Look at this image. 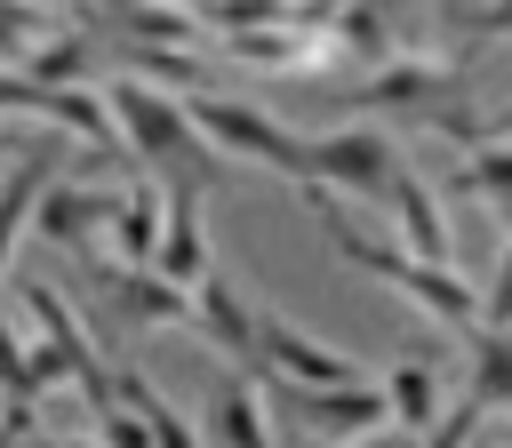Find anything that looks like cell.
I'll return each instance as SVG.
<instances>
[{
	"label": "cell",
	"mask_w": 512,
	"mask_h": 448,
	"mask_svg": "<svg viewBox=\"0 0 512 448\" xmlns=\"http://www.w3.org/2000/svg\"><path fill=\"white\" fill-rule=\"evenodd\" d=\"M480 144H512V104H504V112H488V128H480Z\"/></svg>",
	"instance_id": "d4e9b609"
},
{
	"label": "cell",
	"mask_w": 512,
	"mask_h": 448,
	"mask_svg": "<svg viewBox=\"0 0 512 448\" xmlns=\"http://www.w3.org/2000/svg\"><path fill=\"white\" fill-rule=\"evenodd\" d=\"M112 240H120V256L128 264H152L160 256V224H168V192H152V184H128L120 200H112Z\"/></svg>",
	"instance_id": "2e32d148"
},
{
	"label": "cell",
	"mask_w": 512,
	"mask_h": 448,
	"mask_svg": "<svg viewBox=\"0 0 512 448\" xmlns=\"http://www.w3.org/2000/svg\"><path fill=\"white\" fill-rule=\"evenodd\" d=\"M48 152H24V168L0 184V272H8V248L24 240V224H32V208H40V192H48Z\"/></svg>",
	"instance_id": "ac0fdd59"
},
{
	"label": "cell",
	"mask_w": 512,
	"mask_h": 448,
	"mask_svg": "<svg viewBox=\"0 0 512 448\" xmlns=\"http://www.w3.org/2000/svg\"><path fill=\"white\" fill-rule=\"evenodd\" d=\"M112 120H120V144H128V160H144L160 184H216V144L192 128V112H184V96H168V88H152V80H120L112 88Z\"/></svg>",
	"instance_id": "7a4b0ae2"
},
{
	"label": "cell",
	"mask_w": 512,
	"mask_h": 448,
	"mask_svg": "<svg viewBox=\"0 0 512 448\" xmlns=\"http://www.w3.org/2000/svg\"><path fill=\"white\" fill-rule=\"evenodd\" d=\"M88 416H96V432H104V448H160V440H152V424H144V416H136V408L120 400V392H112L104 408H88Z\"/></svg>",
	"instance_id": "44dd1931"
},
{
	"label": "cell",
	"mask_w": 512,
	"mask_h": 448,
	"mask_svg": "<svg viewBox=\"0 0 512 448\" xmlns=\"http://www.w3.org/2000/svg\"><path fill=\"white\" fill-rule=\"evenodd\" d=\"M192 328H200L224 360H240V368L256 376V304L240 296V280H232L224 264H208V272L192 280Z\"/></svg>",
	"instance_id": "52a82bcc"
},
{
	"label": "cell",
	"mask_w": 512,
	"mask_h": 448,
	"mask_svg": "<svg viewBox=\"0 0 512 448\" xmlns=\"http://www.w3.org/2000/svg\"><path fill=\"white\" fill-rule=\"evenodd\" d=\"M480 424H488V408H480V400H472V392L456 384V400H448V408L432 416L424 448H472V440H480Z\"/></svg>",
	"instance_id": "d6986e66"
},
{
	"label": "cell",
	"mask_w": 512,
	"mask_h": 448,
	"mask_svg": "<svg viewBox=\"0 0 512 448\" xmlns=\"http://www.w3.org/2000/svg\"><path fill=\"white\" fill-rule=\"evenodd\" d=\"M264 384V400L280 408V416H296L304 432H320V440H352V432H368V424H392V408H384V384H288V376H256Z\"/></svg>",
	"instance_id": "8992f818"
},
{
	"label": "cell",
	"mask_w": 512,
	"mask_h": 448,
	"mask_svg": "<svg viewBox=\"0 0 512 448\" xmlns=\"http://www.w3.org/2000/svg\"><path fill=\"white\" fill-rule=\"evenodd\" d=\"M456 344H464V392L488 416H512V328L504 320H472Z\"/></svg>",
	"instance_id": "30bf717a"
},
{
	"label": "cell",
	"mask_w": 512,
	"mask_h": 448,
	"mask_svg": "<svg viewBox=\"0 0 512 448\" xmlns=\"http://www.w3.org/2000/svg\"><path fill=\"white\" fill-rule=\"evenodd\" d=\"M304 8V24H320V16H336V8H352V0H296Z\"/></svg>",
	"instance_id": "484cf974"
},
{
	"label": "cell",
	"mask_w": 512,
	"mask_h": 448,
	"mask_svg": "<svg viewBox=\"0 0 512 448\" xmlns=\"http://www.w3.org/2000/svg\"><path fill=\"white\" fill-rule=\"evenodd\" d=\"M384 216H392V232H400V248H408V256L456 264V256H448V208H440V192H432L416 168H400V176H392V192H384Z\"/></svg>",
	"instance_id": "ba28073f"
},
{
	"label": "cell",
	"mask_w": 512,
	"mask_h": 448,
	"mask_svg": "<svg viewBox=\"0 0 512 448\" xmlns=\"http://www.w3.org/2000/svg\"><path fill=\"white\" fill-rule=\"evenodd\" d=\"M272 400L256 392V376H216L208 392V448H272Z\"/></svg>",
	"instance_id": "8fae6325"
},
{
	"label": "cell",
	"mask_w": 512,
	"mask_h": 448,
	"mask_svg": "<svg viewBox=\"0 0 512 448\" xmlns=\"http://www.w3.org/2000/svg\"><path fill=\"white\" fill-rule=\"evenodd\" d=\"M184 112H192V128H200L224 160H256V168H272V176H296V184H304V136H296L288 120H272V112H256L248 96H224V88L184 96Z\"/></svg>",
	"instance_id": "277c9868"
},
{
	"label": "cell",
	"mask_w": 512,
	"mask_h": 448,
	"mask_svg": "<svg viewBox=\"0 0 512 448\" xmlns=\"http://www.w3.org/2000/svg\"><path fill=\"white\" fill-rule=\"evenodd\" d=\"M168 192V224H160V272L176 280V288H192L216 256H208V224H200V184H160Z\"/></svg>",
	"instance_id": "9c48e42d"
},
{
	"label": "cell",
	"mask_w": 512,
	"mask_h": 448,
	"mask_svg": "<svg viewBox=\"0 0 512 448\" xmlns=\"http://www.w3.org/2000/svg\"><path fill=\"white\" fill-rule=\"evenodd\" d=\"M496 16H512V0H488V8H464V16H456V24H464V32H488V24H496Z\"/></svg>",
	"instance_id": "cb8c5ba5"
},
{
	"label": "cell",
	"mask_w": 512,
	"mask_h": 448,
	"mask_svg": "<svg viewBox=\"0 0 512 448\" xmlns=\"http://www.w3.org/2000/svg\"><path fill=\"white\" fill-rule=\"evenodd\" d=\"M464 200H480V208H496V216H512V144H464V160H456V176H448Z\"/></svg>",
	"instance_id": "e0dca14e"
},
{
	"label": "cell",
	"mask_w": 512,
	"mask_h": 448,
	"mask_svg": "<svg viewBox=\"0 0 512 448\" xmlns=\"http://www.w3.org/2000/svg\"><path fill=\"white\" fill-rule=\"evenodd\" d=\"M112 392H120V400L152 424V440H160V448H208V440L192 432V416H184V408H176V400H168L144 368H128V360H120V368H112Z\"/></svg>",
	"instance_id": "9a60e30c"
},
{
	"label": "cell",
	"mask_w": 512,
	"mask_h": 448,
	"mask_svg": "<svg viewBox=\"0 0 512 448\" xmlns=\"http://www.w3.org/2000/svg\"><path fill=\"white\" fill-rule=\"evenodd\" d=\"M400 144L384 128H328V136H304V184H328V192H352V200H376L392 192L400 176Z\"/></svg>",
	"instance_id": "5b68a950"
},
{
	"label": "cell",
	"mask_w": 512,
	"mask_h": 448,
	"mask_svg": "<svg viewBox=\"0 0 512 448\" xmlns=\"http://www.w3.org/2000/svg\"><path fill=\"white\" fill-rule=\"evenodd\" d=\"M352 104L360 112H392V120H424V128H440L456 144H480V128H488V120L464 112V72L440 64V56H384V64H368L352 80Z\"/></svg>",
	"instance_id": "3957f363"
},
{
	"label": "cell",
	"mask_w": 512,
	"mask_h": 448,
	"mask_svg": "<svg viewBox=\"0 0 512 448\" xmlns=\"http://www.w3.org/2000/svg\"><path fill=\"white\" fill-rule=\"evenodd\" d=\"M344 448H424V432H400V424H368V432H352Z\"/></svg>",
	"instance_id": "603a6c76"
},
{
	"label": "cell",
	"mask_w": 512,
	"mask_h": 448,
	"mask_svg": "<svg viewBox=\"0 0 512 448\" xmlns=\"http://www.w3.org/2000/svg\"><path fill=\"white\" fill-rule=\"evenodd\" d=\"M488 440H496V448H512V416H488Z\"/></svg>",
	"instance_id": "4316f807"
},
{
	"label": "cell",
	"mask_w": 512,
	"mask_h": 448,
	"mask_svg": "<svg viewBox=\"0 0 512 448\" xmlns=\"http://www.w3.org/2000/svg\"><path fill=\"white\" fill-rule=\"evenodd\" d=\"M304 208H312V224H320V240L352 264V272H368V280H384V288H400L424 320H440L448 336H464L472 320H480V288L456 272V264H432V256H408L400 240H376V232H360L352 216H344V192H328V184H304Z\"/></svg>",
	"instance_id": "6da1fadb"
},
{
	"label": "cell",
	"mask_w": 512,
	"mask_h": 448,
	"mask_svg": "<svg viewBox=\"0 0 512 448\" xmlns=\"http://www.w3.org/2000/svg\"><path fill=\"white\" fill-rule=\"evenodd\" d=\"M176 8H184V0H176Z\"/></svg>",
	"instance_id": "4dcf8cb0"
},
{
	"label": "cell",
	"mask_w": 512,
	"mask_h": 448,
	"mask_svg": "<svg viewBox=\"0 0 512 448\" xmlns=\"http://www.w3.org/2000/svg\"><path fill=\"white\" fill-rule=\"evenodd\" d=\"M112 296H120V312H128L136 328H160V320H192V288H176L160 264H128V272H112Z\"/></svg>",
	"instance_id": "7c38bea8"
},
{
	"label": "cell",
	"mask_w": 512,
	"mask_h": 448,
	"mask_svg": "<svg viewBox=\"0 0 512 448\" xmlns=\"http://www.w3.org/2000/svg\"><path fill=\"white\" fill-rule=\"evenodd\" d=\"M0 384H8V400H48V384H40V360L16 344V328L0 320Z\"/></svg>",
	"instance_id": "ffe728a7"
},
{
	"label": "cell",
	"mask_w": 512,
	"mask_h": 448,
	"mask_svg": "<svg viewBox=\"0 0 512 448\" xmlns=\"http://www.w3.org/2000/svg\"><path fill=\"white\" fill-rule=\"evenodd\" d=\"M0 160H24V144H16V136H8V128H0Z\"/></svg>",
	"instance_id": "83f0119b"
},
{
	"label": "cell",
	"mask_w": 512,
	"mask_h": 448,
	"mask_svg": "<svg viewBox=\"0 0 512 448\" xmlns=\"http://www.w3.org/2000/svg\"><path fill=\"white\" fill-rule=\"evenodd\" d=\"M104 216H112L104 192H80V184H56V176H48V192H40V208H32V232H40V240H64V248H88V224H104Z\"/></svg>",
	"instance_id": "5bb4252c"
},
{
	"label": "cell",
	"mask_w": 512,
	"mask_h": 448,
	"mask_svg": "<svg viewBox=\"0 0 512 448\" xmlns=\"http://www.w3.org/2000/svg\"><path fill=\"white\" fill-rule=\"evenodd\" d=\"M480 320H504V328H512V240H504V256H496V280L480 288Z\"/></svg>",
	"instance_id": "7402d4cb"
},
{
	"label": "cell",
	"mask_w": 512,
	"mask_h": 448,
	"mask_svg": "<svg viewBox=\"0 0 512 448\" xmlns=\"http://www.w3.org/2000/svg\"><path fill=\"white\" fill-rule=\"evenodd\" d=\"M384 408H392L400 432H432V416H440V368H432V352H408V360L384 368Z\"/></svg>",
	"instance_id": "4fadbf2b"
},
{
	"label": "cell",
	"mask_w": 512,
	"mask_h": 448,
	"mask_svg": "<svg viewBox=\"0 0 512 448\" xmlns=\"http://www.w3.org/2000/svg\"><path fill=\"white\" fill-rule=\"evenodd\" d=\"M488 32H504V40H512V16H496V24H488Z\"/></svg>",
	"instance_id": "f1b7e54d"
},
{
	"label": "cell",
	"mask_w": 512,
	"mask_h": 448,
	"mask_svg": "<svg viewBox=\"0 0 512 448\" xmlns=\"http://www.w3.org/2000/svg\"><path fill=\"white\" fill-rule=\"evenodd\" d=\"M472 448H496V440H488V424H480V440H472Z\"/></svg>",
	"instance_id": "f546056e"
}]
</instances>
